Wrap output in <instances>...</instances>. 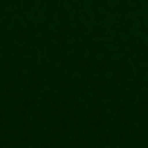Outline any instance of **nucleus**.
Instances as JSON below:
<instances>
[]
</instances>
